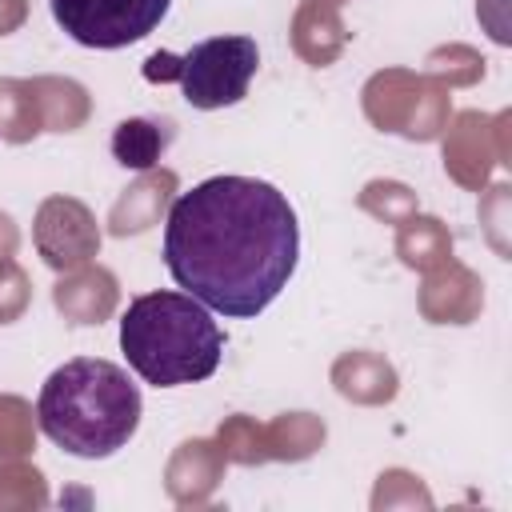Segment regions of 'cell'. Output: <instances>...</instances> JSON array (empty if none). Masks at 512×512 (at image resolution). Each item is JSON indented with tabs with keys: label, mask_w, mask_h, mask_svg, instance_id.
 Wrapping results in <instances>:
<instances>
[{
	"label": "cell",
	"mask_w": 512,
	"mask_h": 512,
	"mask_svg": "<svg viewBox=\"0 0 512 512\" xmlns=\"http://www.w3.org/2000/svg\"><path fill=\"white\" fill-rule=\"evenodd\" d=\"M300 224L288 196L256 176H212L168 208L164 264L204 308L260 316L296 272Z\"/></svg>",
	"instance_id": "6da1fadb"
},
{
	"label": "cell",
	"mask_w": 512,
	"mask_h": 512,
	"mask_svg": "<svg viewBox=\"0 0 512 512\" xmlns=\"http://www.w3.org/2000/svg\"><path fill=\"white\" fill-rule=\"evenodd\" d=\"M140 388L112 360L80 356L60 364L36 400L40 432L80 460H104L120 452L140 428Z\"/></svg>",
	"instance_id": "7a4b0ae2"
},
{
	"label": "cell",
	"mask_w": 512,
	"mask_h": 512,
	"mask_svg": "<svg viewBox=\"0 0 512 512\" xmlns=\"http://www.w3.org/2000/svg\"><path fill=\"white\" fill-rule=\"evenodd\" d=\"M120 352L152 388L208 380L224 356V332L188 292H144L120 316Z\"/></svg>",
	"instance_id": "3957f363"
},
{
	"label": "cell",
	"mask_w": 512,
	"mask_h": 512,
	"mask_svg": "<svg viewBox=\"0 0 512 512\" xmlns=\"http://www.w3.org/2000/svg\"><path fill=\"white\" fill-rule=\"evenodd\" d=\"M260 68V48L252 36H212L188 52H152L144 60V80L176 84L192 108H228L248 96V84Z\"/></svg>",
	"instance_id": "277c9868"
},
{
	"label": "cell",
	"mask_w": 512,
	"mask_h": 512,
	"mask_svg": "<svg viewBox=\"0 0 512 512\" xmlns=\"http://www.w3.org/2000/svg\"><path fill=\"white\" fill-rule=\"evenodd\" d=\"M360 108L372 128L396 132L416 144L440 140L448 116H452V96L444 84H436L424 72L412 68H380L364 80L360 88Z\"/></svg>",
	"instance_id": "5b68a950"
},
{
	"label": "cell",
	"mask_w": 512,
	"mask_h": 512,
	"mask_svg": "<svg viewBox=\"0 0 512 512\" xmlns=\"http://www.w3.org/2000/svg\"><path fill=\"white\" fill-rule=\"evenodd\" d=\"M172 0H52L56 24L84 48H128L144 40Z\"/></svg>",
	"instance_id": "8992f818"
},
{
	"label": "cell",
	"mask_w": 512,
	"mask_h": 512,
	"mask_svg": "<svg viewBox=\"0 0 512 512\" xmlns=\"http://www.w3.org/2000/svg\"><path fill=\"white\" fill-rule=\"evenodd\" d=\"M508 124H512V112H476V108H464L456 116H448L440 140H444V172L468 188V192H480L488 188V176L492 168H508L512 164V148H508Z\"/></svg>",
	"instance_id": "52a82bcc"
},
{
	"label": "cell",
	"mask_w": 512,
	"mask_h": 512,
	"mask_svg": "<svg viewBox=\"0 0 512 512\" xmlns=\"http://www.w3.org/2000/svg\"><path fill=\"white\" fill-rule=\"evenodd\" d=\"M32 244L52 272H72L100 256V224L76 196H48L32 220Z\"/></svg>",
	"instance_id": "ba28073f"
},
{
	"label": "cell",
	"mask_w": 512,
	"mask_h": 512,
	"mask_svg": "<svg viewBox=\"0 0 512 512\" xmlns=\"http://www.w3.org/2000/svg\"><path fill=\"white\" fill-rule=\"evenodd\" d=\"M416 308L428 324H472L484 312V280L456 256L424 272Z\"/></svg>",
	"instance_id": "9c48e42d"
},
{
	"label": "cell",
	"mask_w": 512,
	"mask_h": 512,
	"mask_svg": "<svg viewBox=\"0 0 512 512\" xmlns=\"http://www.w3.org/2000/svg\"><path fill=\"white\" fill-rule=\"evenodd\" d=\"M224 468H228V460L216 440H204V436L180 440L164 464V492L180 508H204L212 500V492L220 488Z\"/></svg>",
	"instance_id": "30bf717a"
},
{
	"label": "cell",
	"mask_w": 512,
	"mask_h": 512,
	"mask_svg": "<svg viewBox=\"0 0 512 512\" xmlns=\"http://www.w3.org/2000/svg\"><path fill=\"white\" fill-rule=\"evenodd\" d=\"M52 304L68 324H104L120 304V280L112 276V268L88 260L72 272H60V280L52 284Z\"/></svg>",
	"instance_id": "8fae6325"
},
{
	"label": "cell",
	"mask_w": 512,
	"mask_h": 512,
	"mask_svg": "<svg viewBox=\"0 0 512 512\" xmlns=\"http://www.w3.org/2000/svg\"><path fill=\"white\" fill-rule=\"evenodd\" d=\"M176 188H180V176H176L172 168H160V164H156V168L140 172V176L116 196V204H112V212H108V232H112L116 240L148 232L152 224H160V220L168 216V208H172V200H176Z\"/></svg>",
	"instance_id": "7c38bea8"
},
{
	"label": "cell",
	"mask_w": 512,
	"mask_h": 512,
	"mask_svg": "<svg viewBox=\"0 0 512 512\" xmlns=\"http://www.w3.org/2000/svg\"><path fill=\"white\" fill-rule=\"evenodd\" d=\"M332 388L352 400V404H364V408H380V404H392L396 392H400V376L392 368L388 356L380 352H368V348H352V352H340L332 360Z\"/></svg>",
	"instance_id": "4fadbf2b"
},
{
	"label": "cell",
	"mask_w": 512,
	"mask_h": 512,
	"mask_svg": "<svg viewBox=\"0 0 512 512\" xmlns=\"http://www.w3.org/2000/svg\"><path fill=\"white\" fill-rule=\"evenodd\" d=\"M352 32L340 16V8L328 4H312L304 0L292 12V52L308 64V68H328L340 60V52L348 48Z\"/></svg>",
	"instance_id": "5bb4252c"
},
{
	"label": "cell",
	"mask_w": 512,
	"mask_h": 512,
	"mask_svg": "<svg viewBox=\"0 0 512 512\" xmlns=\"http://www.w3.org/2000/svg\"><path fill=\"white\" fill-rule=\"evenodd\" d=\"M176 128L172 120H156V116H128L112 128V160L120 168H136L148 172L160 164V156L168 152Z\"/></svg>",
	"instance_id": "9a60e30c"
},
{
	"label": "cell",
	"mask_w": 512,
	"mask_h": 512,
	"mask_svg": "<svg viewBox=\"0 0 512 512\" xmlns=\"http://www.w3.org/2000/svg\"><path fill=\"white\" fill-rule=\"evenodd\" d=\"M32 92L40 100L44 132H76L92 116V96L72 76H32Z\"/></svg>",
	"instance_id": "2e32d148"
},
{
	"label": "cell",
	"mask_w": 512,
	"mask_h": 512,
	"mask_svg": "<svg viewBox=\"0 0 512 512\" xmlns=\"http://www.w3.org/2000/svg\"><path fill=\"white\" fill-rule=\"evenodd\" d=\"M396 256L412 272H428L452 256V232L440 216L412 212L408 220L396 224Z\"/></svg>",
	"instance_id": "e0dca14e"
},
{
	"label": "cell",
	"mask_w": 512,
	"mask_h": 512,
	"mask_svg": "<svg viewBox=\"0 0 512 512\" xmlns=\"http://www.w3.org/2000/svg\"><path fill=\"white\" fill-rule=\"evenodd\" d=\"M264 440H268V460H308L324 448L328 428L320 416L312 412H280L276 420L264 424Z\"/></svg>",
	"instance_id": "ac0fdd59"
},
{
	"label": "cell",
	"mask_w": 512,
	"mask_h": 512,
	"mask_svg": "<svg viewBox=\"0 0 512 512\" xmlns=\"http://www.w3.org/2000/svg\"><path fill=\"white\" fill-rule=\"evenodd\" d=\"M40 132H44V120H40V100L32 92V80L0 76V140L28 144Z\"/></svg>",
	"instance_id": "d6986e66"
},
{
	"label": "cell",
	"mask_w": 512,
	"mask_h": 512,
	"mask_svg": "<svg viewBox=\"0 0 512 512\" xmlns=\"http://www.w3.org/2000/svg\"><path fill=\"white\" fill-rule=\"evenodd\" d=\"M48 504V484L36 464L0 460V512H40Z\"/></svg>",
	"instance_id": "ffe728a7"
},
{
	"label": "cell",
	"mask_w": 512,
	"mask_h": 512,
	"mask_svg": "<svg viewBox=\"0 0 512 512\" xmlns=\"http://www.w3.org/2000/svg\"><path fill=\"white\" fill-rule=\"evenodd\" d=\"M484 56L472 44H440L424 56V76H432L436 84L452 88H472L476 80H484Z\"/></svg>",
	"instance_id": "44dd1931"
},
{
	"label": "cell",
	"mask_w": 512,
	"mask_h": 512,
	"mask_svg": "<svg viewBox=\"0 0 512 512\" xmlns=\"http://www.w3.org/2000/svg\"><path fill=\"white\" fill-rule=\"evenodd\" d=\"M216 444L224 452L228 464H240V468H256V464H268V440H264V424L236 412L228 420H220L216 428Z\"/></svg>",
	"instance_id": "7402d4cb"
},
{
	"label": "cell",
	"mask_w": 512,
	"mask_h": 512,
	"mask_svg": "<svg viewBox=\"0 0 512 512\" xmlns=\"http://www.w3.org/2000/svg\"><path fill=\"white\" fill-rule=\"evenodd\" d=\"M356 208L368 212L380 224H400L412 212H420V200H416V192L404 180H368L356 192Z\"/></svg>",
	"instance_id": "603a6c76"
},
{
	"label": "cell",
	"mask_w": 512,
	"mask_h": 512,
	"mask_svg": "<svg viewBox=\"0 0 512 512\" xmlns=\"http://www.w3.org/2000/svg\"><path fill=\"white\" fill-rule=\"evenodd\" d=\"M36 448V412L24 396L0 392V460L32 456Z\"/></svg>",
	"instance_id": "cb8c5ba5"
},
{
	"label": "cell",
	"mask_w": 512,
	"mask_h": 512,
	"mask_svg": "<svg viewBox=\"0 0 512 512\" xmlns=\"http://www.w3.org/2000/svg\"><path fill=\"white\" fill-rule=\"evenodd\" d=\"M392 508H432V492L424 480L408 468H384L372 488V512H392Z\"/></svg>",
	"instance_id": "d4e9b609"
},
{
	"label": "cell",
	"mask_w": 512,
	"mask_h": 512,
	"mask_svg": "<svg viewBox=\"0 0 512 512\" xmlns=\"http://www.w3.org/2000/svg\"><path fill=\"white\" fill-rule=\"evenodd\" d=\"M28 304H32V280H28V272L12 256L0 260V324L20 320L28 312Z\"/></svg>",
	"instance_id": "484cf974"
},
{
	"label": "cell",
	"mask_w": 512,
	"mask_h": 512,
	"mask_svg": "<svg viewBox=\"0 0 512 512\" xmlns=\"http://www.w3.org/2000/svg\"><path fill=\"white\" fill-rule=\"evenodd\" d=\"M480 224H484L492 248L500 256H508V236H504L508 232V184H492L488 188V196L480 200Z\"/></svg>",
	"instance_id": "4316f807"
},
{
	"label": "cell",
	"mask_w": 512,
	"mask_h": 512,
	"mask_svg": "<svg viewBox=\"0 0 512 512\" xmlns=\"http://www.w3.org/2000/svg\"><path fill=\"white\" fill-rule=\"evenodd\" d=\"M28 20V0H0V36H12Z\"/></svg>",
	"instance_id": "83f0119b"
},
{
	"label": "cell",
	"mask_w": 512,
	"mask_h": 512,
	"mask_svg": "<svg viewBox=\"0 0 512 512\" xmlns=\"http://www.w3.org/2000/svg\"><path fill=\"white\" fill-rule=\"evenodd\" d=\"M16 248H20V228H16V220L8 212H0V260L16 256Z\"/></svg>",
	"instance_id": "f1b7e54d"
},
{
	"label": "cell",
	"mask_w": 512,
	"mask_h": 512,
	"mask_svg": "<svg viewBox=\"0 0 512 512\" xmlns=\"http://www.w3.org/2000/svg\"><path fill=\"white\" fill-rule=\"evenodd\" d=\"M312 4H328V8H344L348 0H312Z\"/></svg>",
	"instance_id": "f546056e"
}]
</instances>
